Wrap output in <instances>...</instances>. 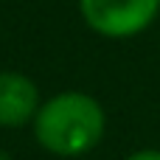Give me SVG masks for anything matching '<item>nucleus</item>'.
Returning a JSON list of instances; mask_svg holds the SVG:
<instances>
[{
  "label": "nucleus",
  "instance_id": "nucleus-1",
  "mask_svg": "<svg viewBox=\"0 0 160 160\" xmlns=\"http://www.w3.org/2000/svg\"><path fill=\"white\" fill-rule=\"evenodd\" d=\"M34 135L53 155H84L104 135V110L87 93H59L37 110Z\"/></svg>",
  "mask_w": 160,
  "mask_h": 160
},
{
  "label": "nucleus",
  "instance_id": "nucleus-2",
  "mask_svg": "<svg viewBox=\"0 0 160 160\" xmlns=\"http://www.w3.org/2000/svg\"><path fill=\"white\" fill-rule=\"evenodd\" d=\"M84 22L104 37H135L152 25L160 0H79Z\"/></svg>",
  "mask_w": 160,
  "mask_h": 160
},
{
  "label": "nucleus",
  "instance_id": "nucleus-3",
  "mask_svg": "<svg viewBox=\"0 0 160 160\" xmlns=\"http://www.w3.org/2000/svg\"><path fill=\"white\" fill-rule=\"evenodd\" d=\"M39 110L37 84L22 73H0V127H20Z\"/></svg>",
  "mask_w": 160,
  "mask_h": 160
},
{
  "label": "nucleus",
  "instance_id": "nucleus-4",
  "mask_svg": "<svg viewBox=\"0 0 160 160\" xmlns=\"http://www.w3.org/2000/svg\"><path fill=\"white\" fill-rule=\"evenodd\" d=\"M127 160H160V152H158V149H143V152L129 155Z\"/></svg>",
  "mask_w": 160,
  "mask_h": 160
}]
</instances>
